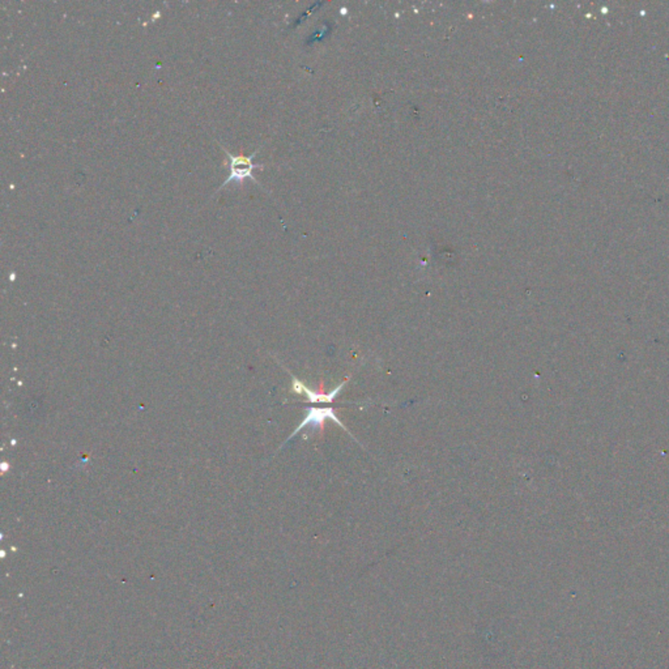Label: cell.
<instances>
[{
  "mask_svg": "<svg viewBox=\"0 0 669 669\" xmlns=\"http://www.w3.org/2000/svg\"><path fill=\"white\" fill-rule=\"evenodd\" d=\"M223 149L225 151L226 156H228L229 161H231V173H229L228 178L225 180V182L219 187L217 191L223 189L226 185H229V183H232V182L242 183L246 178H251V180H255V178L252 177V172H254L255 169H257V168H262V165L252 163V158H254V156L257 155V149L251 156H234L232 155L229 151H226L223 146Z\"/></svg>",
  "mask_w": 669,
  "mask_h": 669,
  "instance_id": "obj_1",
  "label": "cell"
},
{
  "mask_svg": "<svg viewBox=\"0 0 669 669\" xmlns=\"http://www.w3.org/2000/svg\"><path fill=\"white\" fill-rule=\"evenodd\" d=\"M326 420H332L336 425L344 428L342 421L337 419V416H336V413H334L332 408H310V409H308V414H306L305 420L302 421L298 425V428L294 430V433L289 437V439L294 437V436H297V433L302 429H305V428L317 429L319 426H322Z\"/></svg>",
  "mask_w": 669,
  "mask_h": 669,
  "instance_id": "obj_2",
  "label": "cell"
},
{
  "mask_svg": "<svg viewBox=\"0 0 669 669\" xmlns=\"http://www.w3.org/2000/svg\"><path fill=\"white\" fill-rule=\"evenodd\" d=\"M344 386H345V382H343L340 386L336 387L334 391H331L330 394H320V392H315V391L310 390V388H308L302 382L297 380V379H294V382H293V390H294L297 394L306 395L311 403H332L334 400V397L343 390Z\"/></svg>",
  "mask_w": 669,
  "mask_h": 669,
  "instance_id": "obj_3",
  "label": "cell"
}]
</instances>
